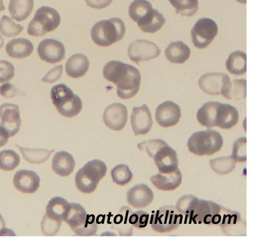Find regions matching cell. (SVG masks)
Listing matches in <instances>:
<instances>
[{"label":"cell","instance_id":"f6af8a7d","mask_svg":"<svg viewBox=\"0 0 258 241\" xmlns=\"http://www.w3.org/2000/svg\"><path fill=\"white\" fill-rule=\"evenodd\" d=\"M15 75V68L10 62L0 60V83L9 82Z\"/></svg>","mask_w":258,"mask_h":241},{"label":"cell","instance_id":"7bdbcfd3","mask_svg":"<svg viewBox=\"0 0 258 241\" xmlns=\"http://www.w3.org/2000/svg\"><path fill=\"white\" fill-rule=\"evenodd\" d=\"M149 218L148 212L139 210L131 213L128 218V222L131 225L137 228H142L147 225Z\"/></svg>","mask_w":258,"mask_h":241},{"label":"cell","instance_id":"60d3db41","mask_svg":"<svg viewBox=\"0 0 258 241\" xmlns=\"http://www.w3.org/2000/svg\"><path fill=\"white\" fill-rule=\"evenodd\" d=\"M61 222L49 218L45 214L41 220V229L44 235L53 236L59 230Z\"/></svg>","mask_w":258,"mask_h":241},{"label":"cell","instance_id":"6da1fadb","mask_svg":"<svg viewBox=\"0 0 258 241\" xmlns=\"http://www.w3.org/2000/svg\"><path fill=\"white\" fill-rule=\"evenodd\" d=\"M103 74L106 79L116 85L117 95L122 99L133 97L139 90L141 74L133 65L111 60L104 66Z\"/></svg>","mask_w":258,"mask_h":241},{"label":"cell","instance_id":"e0dca14e","mask_svg":"<svg viewBox=\"0 0 258 241\" xmlns=\"http://www.w3.org/2000/svg\"><path fill=\"white\" fill-rule=\"evenodd\" d=\"M229 76L221 72H209L203 75L199 80L201 89L211 95H221L225 85L230 81Z\"/></svg>","mask_w":258,"mask_h":241},{"label":"cell","instance_id":"7a4b0ae2","mask_svg":"<svg viewBox=\"0 0 258 241\" xmlns=\"http://www.w3.org/2000/svg\"><path fill=\"white\" fill-rule=\"evenodd\" d=\"M197 118L202 125L207 128L218 126L229 129L236 124L239 115L232 105L211 101L206 103L198 110Z\"/></svg>","mask_w":258,"mask_h":241},{"label":"cell","instance_id":"f35d334b","mask_svg":"<svg viewBox=\"0 0 258 241\" xmlns=\"http://www.w3.org/2000/svg\"><path fill=\"white\" fill-rule=\"evenodd\" d=\"M23 30V27L15 23L9 17L4 15L0 20V32L5 36L12 37L18 35Z\"/></svg>","mask_w":258,"mask_h":241},{"label":"cell","instance_id":"c3c4849f","mask_svg":"<svg viewBox=\"0 0 258 241\" xmlns=\"http://www.w3.org/2000/svg\"><path fill=\"white\" fill-rule=\"evenodd\" d=\"M87 5L94 9H101L107 7L112 0H85Z\"/></svg>","mask_w":258,"mask_h":241},{"label":"cell","instance_id":"7402d4cb","mask_svg":"<svg viewBox=\"0 0 258 241\" xmlns=\"http://www.w3.org/2000/svg\"><path fill=\"white\" fill-rule=\"evenodd\" d=\"M150 180L158 189L163 191H171L176 189L180 185L182 175L178 168L169 173H159L152 176Z\"/></svg>","mask_w":258,"mask_h":241},{"label":"cell","instance_id":"ee69618b","mask_svg":"<svg viewBox=\"0 0 258 241\" xmlns=\"http://www.w3.org/2000/svg\"><path fill=\"white\" fill-rule=\"evenodd\" d=\"M167 144L164 141L161 139H155L139 143L138 147L140 150H143L145 148L148 154L153 158L156 152L160 147Z\"/></svg>","mask_w":258,"mask_h":241},{"label":"cell","instance_id":"7c38bea8","mask_svg":"<svg viewBox=\"0 0 258 241\" xmlns=\"http://www.w3.org/2000/svg\"><path fill=\"white\" fill-rule=\"evenodd\" d=\"M127 52L130 59L136 63L154 59L160 54L159 48L155 43L142 39L131 43Z\"/></svg>","mask_w":258,"mask_h":241},{"label":"cell","instance_id":"277c9868","mask_svg":"<svg viewBox=\"0 0 258 241\" xmlns=\"http://www.w3.org/2000/svg\"><path fill=\"white\" fill-rule=\"evenodd\" d=\"M106 172L107 167L103 161L95 159L88 162L76 173L75 180L77 189L83 193H92Z\"/></svg>","mask_w":258,"mask_h":241},{"label":"cell","instance_id":"1f68e13d","mask_svg":"<svg viewBox=\"0 0 258 241\" xmlns=\"http://www.w3.org/2000/svg\"><path fill=\"white\" fill-rule=\"evenodd\" d=\"M239 213L225 209L222 207L221 219L219 225L223 231L228 235H234V229H238L242 225Z\"/></svg>","mask_w":258,"mask_h":241},{"label":"cell","instance_id":"681fc988","mask_svg":"<svg viewBox=\"0 0 258 241\" xmlns=\"http://www.w3.org/2000/svg\"><path fill=\"white\" fill-rule=\"evenodd\" d=\"M9 137L10 136L7 131L0 126V147L7 143Z\"/></svg>","mask_w":258,"mask_h":241},{"label":"cell","instance_id":"603a6c76","mask_svg":"<svg viewBox=\"0 0 258 241\" xmlns=\"http://www.w3.org/2000/svg\"><path fill=\"white\" fill-rule=\"evenodd\" d=\"M75 161L73 156L66 151L57 152L52 160L51 168L56 174L67 177L74 171Z\"/></svg>","mask_w":258,"mask_h":241},{"label":"cell","instance_id":"e575fe53","mask_svg":"<svg viewBox=\"0 0 258 241\" xmlns=\"http://www.w3.org/2000/svg\"><path fill=\"white\" fill-rule=\"evenodd\" d=\"M212 170L217 174H227L235 168L236 161L232 155L212 159L210 162Z\"/></svg>","mask_w":258,"mask_h":241},{"label":"cell","instance_id":"3957f363","mask_svg":"<svg viewBox=\"0 0 258 241\" xmlns=\"http://www.w3.org/2000/svg\"><path fill=\"white\" fill-rule=\"evenodd\" d=\"M125 33L123 21L112 18L97 22L93 26L91 36L97 45L107 47L121 40Z\"/></svg>","mask_w":258,"mask_h":241},{"label":"cell","instance_id":"ba28073f","mask_svg":"<svg viewBox=\"0 0 258 241\" xmlns=\"http://www.w3.org/2000/svg\"><path fill=\"white\" fill-rule=\"evenodd\" d=\"M60 21V16L55 9L48 6L41 7L36 11L28 24L27 33L32 36H43L55 30L59 25Z\"/></svg>","mask_w":258,"mask_h":241},{"label":"cell","instance_id":"836d02e7","mask_svg":"<svg viewBox=\"0 0 258 241\" xmlns=\"http://www.w3.org/2000/svg\"><path fill=\"white\" fill-rule=\"evenodd\" d=\"M151 4L147 0H135L130 5L128 14L130 18L138 22L153 10Z\"/></svg>","mask_w":258,"mask_h":241},{"label":"cell","instance_id":"30bf717a","mask_svg":"<svg viewBox=\"0 0 258 241\" xmlns=\"http://www.w3.org/2000/svg\"><path fill=\"white\" fill-rule=\"evenodd\" d=\"M183 215L172 205L160 207L152 215L150 224L152 229L158 232H170L176 229L182 223Z\"/></svg>","mask_w":258,"mask_h":241},{"label":"cell","instance_id":"9c48e42d","mask_svg":"<svg viewBox=\"0 0 258 241\" xmlns=\"http://www.w3.org/2000/svg\"><path fill=\"white\" fill-rule=\"evenodd\" d=\"M222 207L219 204L204 199L197 201L190 213L185 219H189V223L219 224L221 219Z\"/></svg>","mask_w":258,"mask_h":241},{"label":"cell","instance_id":"7dc6e473","mask_svg":"<svg viewBox=\"0 0 258 241\" xmlns=\"http://www.w3.org/2000/svg\"><path fill=\"white\" fill-rule=\"evenodd\" d=\"M18 93L17 88L10 83H5L0 87V94L4 97L10 98Z\"/></svg>","mask_w":258,"mask_h":241},{"label":"cell","instance_id":"ffe728a7","mask_svg":"<svg viewBox=\"0 0 258 241\" xmlns=\"http://www.w3.org/2000/svg\"><path fill=\"white\" fill-rule=\"evenodd\" d=\"M40 178L33 171L21 170L17 171L13 178V184L23 193H34L39 187Z\"/></svg>","mask_w":258,"mask_h":241},{"label":"cell","instance_id":"f1b7e54d","mask_svg":"<svg viewBox=\"0 0 258 241\" xmlns=\"http://www.w3.org/2000/svg\"><path fill=\"white\" fill-rule=\"evenodd\" d=\"M165 23V20L163 15L157 10L153 9L137 23L144 32L153 33L159 30Z\"/></svg>","mask_w":258,"mask_h":241},{"label":"cell","instance_id":"f5cc1de1","mask_svg":"<svg viewBox=\"0 0 258 241\" xmlns=\"http://www.w3.org/2000/svg\"><path fill=\"white\" fill-rule=\"evenodd\" d=\"M237 2L242 3V4H246V0H236Z\"/></svg>","mask_w":258,"mask_h":241},{"label":"cell","instance_id":"8d00e7d4","mask_svg":"<svg viewBox=\"0 0 258 241\" xmlns=\"http://www.w3.org/2000/svg\"><path fill=\"white\" fill-rule=\"evenodd\" d=\"M20 158L14 150H4L0 152V169L11 171L19 165Z\"/></svg>","mask_w":258,"mask_h":241},{"label":"cell","instance_id":"5bb4252c","mask_svg":"<svg viewBox=\"0 0 258 241\" xmlns=\"http://www.w3.org/2000/svg\"><path fill=\"white\" fill-rule=\"evenodd\" d=\"M103 120L109 128L115 131L122 130L127 120V110L125 106L118 103L109 105L104 111Z\"/></svg>","mask_w":258,"mask_h":241},{"label":"cell","instance_id":"ab89813d","mask_svg":"<svg viewBox=\"0 0 258 241\" xmlns=\"http://www.w3.org/2000/svg\"><path fill=\"white\" fill-rule=\"evenodd\" d=\"M198 200V198L192 195H183L177 201L175 207L180 213L187 217Z\"/></svg>","mask_w":258,"mask_h":241},{"label":"cell","instance_id":"bcb514c9","mask_svg":"<svg viewBox=\"0 0 258 241\" xmlns=\"http://www.w3.org/2000/svg\"><path fill=\"white\" fill-rule=\"evenodd\" d=\"M63 67L59 65L49 70L41 79L43 82L53 83L58 80L61 76Z\"/></svg>","mask_w":258,"mask_h":241},{"label":"cell","instance_id":"52a82bcc","mask_svg":"<svg viewBox=\"0 0 258 241\" xmlns=\"http://www.w3.org/2000/svg\"><path fill=\"white\" fill-rule=\"evenodd\" d=\"M223 144V138L217 131L208 129L194 133L187 141L188 150L198 155H210L219 151Z\"/></svg>","mask_w":258,"mask_h":241},{"label":"cell","instance_id":"2e32d148","mask_svg":"<svg viewBox=\"0 0 258 241\" xmlns=\"http://www.w3.org/2000/svg\"><path fill=\"white\" fill-rule=\"evenodd\" d=\"M181 117L180 107L171 101L160 104L156 109L155 118L158 124L163 127L176 125Z\"/></svg>","mask_w":258,"mask_h":241},{"label":"cell","instance_id":"d590c367","mask_svg":"<svg viewBox=\"0 0 258 241\" xmlns=\"http://www.w3.org/2000/svg\"><path fill=\"white\" fill-rule=\"evenodd\" d=\"M175 9L176 13L182 16L190 17L196 13L198 10V0H169Z\"/></svg>","mask_w":258,"mask_h":241},{"label":"cell","instance_id":"816d5d0a","mask_svg":"<svg viewBox=\"0 0 258 241\" xmlns=\"http://www.w3.org/2000/svg\"><path fill=\"white\" fill-rule=\"evenodd\" d=\"M5 9V7L3 4V0H0V11H3Z\"/></svg>","mask_w":258,"mask_h":241},{"label":"cell","instance_id":"484cf974","mask_svg":"<svg viewBox=\"0 0 258 241\" xmlns=\"http://www.w3.org/2000/svg\"><path fill=\"white\" fill-rule=\"evenodd\" d=\"M190 50L182 41L172 42L165 50L166 58L173 63L182 64L189 57Z\"/></svg>","mask_w":258,"mask_h":241},{"label":"cell","instance_id":"5b68a950","mask_svg":"<svg viewBox=\"0 0 258 241\" xmlns=\"http://www.w3.org/2000/svg\"><path fill=\"white\" fill-rule=\"evenodd\" d=\"M50 98L58 113L66 117H74L81 112L82 102L66 85L53 86L50 91Z\"/></svg>","mask_w":258,"mask_h":241},{"label":"cell","instance_id":"d6986e66","mask_svg":"<svg viewBox=\"0 0 258 241\" xmlns=\"http://www.w3.org/2000/svg\"><path fill=\"white\" fill-rule=\"evenodd\" d=\"M155 164L160 173H169L178 168L176 151L168 144L160 147L153 157Z\"/></svg>","mask_w":258,"mask_h":241},{"label":"cell","instance_id":"cb8c5ba5","mask_svg":"<svg viewBox=\"0 0 258 241\" xmlns=\"http://www.w3.org/2000/svg\"><path fill=\"white\" fill-rule=\"evenodd\" d=\"M89 61L86 55L81 53L73 55L67 60L65 69L67 74L73 78L84 76L89 68Z\"/></svg>","mask_w":258,"mask_h":241},{"label":"cell","instance_id":"74e56055","mask_svg":"<svg viewBox=\"0 0 258 241\" xmlns=\"http://www.w3.org/2000/svg\"><path fill=\"white\" fill-rule=\"evenodd\" d=\"M113 181L120 186H124L132 179L133 174L128 167L124 164L116 166L111 171Z\"/></svg>","mask_w":258,"mask_h":241},{"label":"cell","instance_id":"83f0119b","mask_svg":"<svg viewBox=\"0 0 258 241\" xmlns=\"http://www.w3.org/2000/svg\"><path fill=\"white\" fill-rule=\"evenodd\" d=\"M221 95L229 100L239 101L246 96V81L244 79L230 81L224 87Z\"/></svg>","mask_w":258,"mask_h":241},{"label":"cell","instance_id":"d6a6232c","mask_svg":"<svg viewBox=\"0 0 258 241\" xmlns=\"http://www.w3.org/2000/svg\"><path fill=\"white\" fill-rule=\"evenodd\" d=\"M22 153L23 158L31 164H40L49 158L54 149L30 148L16 145Z\"/></svg>","mask_w":258,"mask_h":241},{"label":"cell","instance_id":"d4e9b609","mask_svg":"<svg viewBox=\"0 0 258 241\" xmlns=\"http://www.w3.org/2000/svg\"><path fill=\"white\" fill-rule=\"evenodd\" d=\"M34 50L32 43L26 38H18L10 40L6 46V51L11 57L22 59L29 56Z\"/></svg>","mask_w":258,"mask_h":241},{"label":"cell","instance_id":"ac0fdd59","mask_svg":"<svg viewBox=\"0 0 258 241\" xmlns=\"http://www.w3.org/2000/svg\"><path fill=\"white\" fill-rule=\"evenodd\" d=\"M131 123L135 135H144L150 131L153 121L151 112L146 104L133 108Z\"/></svg>","mask_w":258,"mask_h":241},{"label":"cell","instance_id":"8992f818","mask_svg":"<svg viewBox=\"0 0 258 241\" xmlns=\"http://www.w3.org/2000/svg\"><path fill=\"white\" fill-rule=\"evenodd\" d=\"M64 221L79 236H92L97 230L95 215L87 214L85 208L78 203H70Z\"/></svg>","mask_w":258,"mask_h":241},{"label":"cell","instance_id":"4fadbf2b","mask_svg":"<svg viewBox=\"0 0 258 241\" xmlns=\"http://www.w3.org/2000/svg\"><path fill=\"white\" fill-rule=\"evenodd\" d=\"M0 126L7 131L10 137L15 136L21 124L19 106L14 104H3L0 106Z\"/></svg>","mask_w":258,"mask_h":241},{"label":"cell","instance_id":"9a60e30c","mask_svg":"<svg viewBox=\"0 0 258 241\" xmlns=\"http://www.w3.org/2000/svg\"><path fill=\"white\" fill-rule=\"evenodd\" d=\"M37 52L41 60L54 64L64 58L66 50L60 41L53 39H45L39 43Z\"/></svg>","mask_w":258,"mask_h":241},{"label":"cell","instance_id":"4316f807","mask_svg":"<svg viewBox=\"0 0 258 241\" xmlns=\"http://www.w3.org/2000/svg\"><path fill=\"white\" fill-rule=\"evenodd\" d=\"M70 203L60 197L50 199L46 207L45 214L50 218L57 221L64 220Z\"/></svg>","mask_w":258,"mask_h":241},{"label":"cell","instance_id":"f907efd6","mask_svg":"<svg viewBox=\"0 0 258 241\" xmlns=\"http://www.w3.org/2000/svg\"><path fill=\"white\" fill-rule=\"evenodd\" d=\"M13 232L10 229H8L6 227V224L4 219L0 213V235H2V233H11L14 232Z\"/></svg>","mask_w":258,"mask_h":241},{"label":"cell","instance_id":"4dcf8cb0","mask_svg":"<svg viewBox=\"0 0 258 241\" xmlns=\"http://www.w3.org/2000/svg\"><path fill=\"white\" fill-rule=\"evenodd\" d=\"M226 67L231 73L240 75L246 71V55L241 51L231 53L226 61Z\"/></svg>","mask_w":258,"mask_h":241},{"label":"cell","instance_id":"8fae6325","mask_svg":"<svg viewBox=\"0 0 258 241\" xmlns=\"http://www.w3.org/2000/svg\"><path fill=\"white\" fill-rule=\"evenodd\" d=\"M218 33V26L211 19H199L191 30L192 41L195 46L204 49L209 45Z\"/></svg>","mask_w":258,"mask_h":241},{"label":"cell","instance_id":"44dd1931","mask_svg":"<svg viewBox=\"0 0 258 241\" xmlns=\"http://www.w3.org/2000/svg\"><path fill=\"white\" fill-rule=\"evenodd\" d=\"M154 195L151 189L146 184L137 185L127 193L126 200L130 205L135 208H143L153 201Z\"/></svg>","mask_w":258,"mask_h":241},{"label":"cell","instance_id":"b9f144b4","mask_svg":"<svg viewBox=\"0 0 258 241\" xmlns=\"http://www.w3.org/2000/svg\"><path fill=\"white\" fill-rule=\"evenodd\" d=\"M246 137L239 138L234 143L231 155L236 162L246 161Z\"/></svg>","mask_w":258,"mask_h":241},{"label":"cell","instance_id":"f546056e","mask_svg":"<svg viewBox=\"0 0 258 241\" xmlns=\"http://www.w3.org/2000/svg\"><path fill=\"white\" fill-rule=\"evenodd\" d=\"M33 5V0H11L9 10L11 17L18 22L25 20L30 15Z\"/></svg>","mask_w":258,"mask_h":241}]
</instances>
